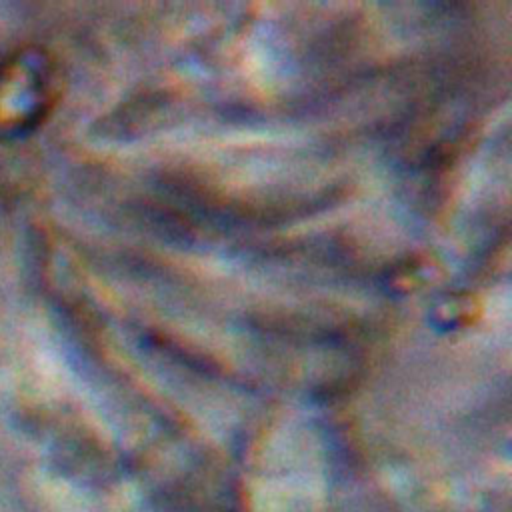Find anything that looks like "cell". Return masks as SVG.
<instances>
[{
  "instance_id": "6da1fadb",
  "label": "cell",
  "mask_w": 512,
  "mask_h": 512,
  "mask_svg": "<svg viewBox=\"0 0 512 512\" xmlns=\"http://www.w3.org/2000/svg\"><path fill=\"white\" fill-rule=\"evenodd\" d=\"M52 74L38 54H24L0 72V126L14 130L32 124L48 106Z\"/></svg>"
}]
</instances>
